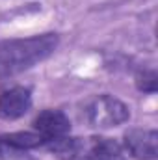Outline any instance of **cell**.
Listing matches in <instances>:
<instances>
[{
	"mask_svg": "<svg viewBox=\"0 0 158 160\" xmlns=\"http://www.w3.org/2000/svg\"><path fill=\"white\" fill-rule=\"evenodd\" d=\"M58 47L56 34H41L34 38L9 39L0 43V73L11 75L24 71L48 58Z\"/></svg>",
	"mask_w": 158,
	"mask_h": 160,
	"instance_id": "6da1fadb",
	"label": "cell"
},
{
	"mask_svg": "<svg viewBox=\"0 0 158 160\" xmlns=\"http://www.w3.org/2000/svg\"><path fill=\"white\" fill-rule=\"evenodd\" d=\"M50 153L60 160H125V149L117 140L91 138H58L47 143Z\"/></svg>",
	"mask_w": 158,
	"mask_h": 160,
	"instance_id": "7a4b0ae2",
	"label": "cell"
},
{
	"mask_svg": "<svg viewBox=\"0 0 158 160\" xmlns=\"http://www.w3.org/2000/svg\"><path fill=\"white\" fill-rule=\"evenodd\" d=\"M130 118V108L114 95H95L82 108V119L93 128H114Z\"/></svg>",
	"mask_w": 158,
	"mask_h": 160,
	"instance_id": "3957f363",
	"label": "cell"
},
{
	"mask_svg": "<svg viewBox=\"0 0 158 160\" xmlns=\"http://www.w3.org/2000/svg\"><path fill=\"white\" fill-rule=\"evenodd\" d=\"M123 149L136 160H156L158 132L155 128H130L125 134Z\"/></svg>",
	"mask_w": 158,
	"mask_h": 160,
	"instance_id": "277c9868",
	"label": "cell"
},
{
	"mask_svg": "<svg viewBox=\"0 0 158 160\" xmlns=\"http://www.w3.org/2000/svg\"><path fill=\"white\" fill-rule=\"evenodd\" d=\"M32 106V91L24 86H13L0 93V118L2 119H19Z\"/></svg>",
	"mask_w": 158,
	"mask_h": 160,
	"instance_id": "5b68a950",
	"label": "cell"
},
{
	"mask_svg": "<svg viewBox=\"0 0 158 160\" xmlns=\"http://www.w3.org/2000/svg\"><path fill=\"white\" fill-rule=\"evenodd\" d=\"M34 130L45 140V145L52 140L67 136L71 130V121L62 110H43L34 119Z\"/></svg>",
	"mask_w": 158,
	"mask_h": 160,
	"instance_id": "8992f818",
	"label": "cell"
},
{
	"mask_svg": "<svg viewBox=\"0 0 158 160\" xmlns=\"http://www.w3.org/2000/svg\"><path fill=\"white\" fill-rule=\"evenodd\" d=\"M0 140L17 147V149H22V151H28V149H34V147H39L45 145V140L41 138L36 130L32 132H9V134H0Z\"/></svg>",
	"mask_w": 158,
	"mask_h": 160,
	"instance_id": "52a82bcc",
	"label": "cell"
},
{
	"mask_svg": "<svg viewBox=\"0 0 158 160\" xmlns=\"http://www.w3.org/2000/svg\"><path fill=\"white\" fill-rule=\"evenodd\" d=\"M156 71L155 69H147V71H140L136 77V86L140 91L143 93H155L156 91Z\"/></svg>",
	"mask_w": 158,
	"mask_h": 160,
	"instance_id": "ba28073f",
	"label": "cell"
},
{
	"mask_svg": "<svg viewBox=\"0 0 158 160\" xmlns=\"http://www.w3.org/2000/svg\"><path fill=\"white\" fill-rule=\"evenodd\" d=\"M0 160H28V151L17 149L0 140Z\"/></svg>",
	"mask_w": 158,
	"mask_h": 160,
	"instance_id": "9c48e42d",
	"label": "cell"
}]
</instances>
